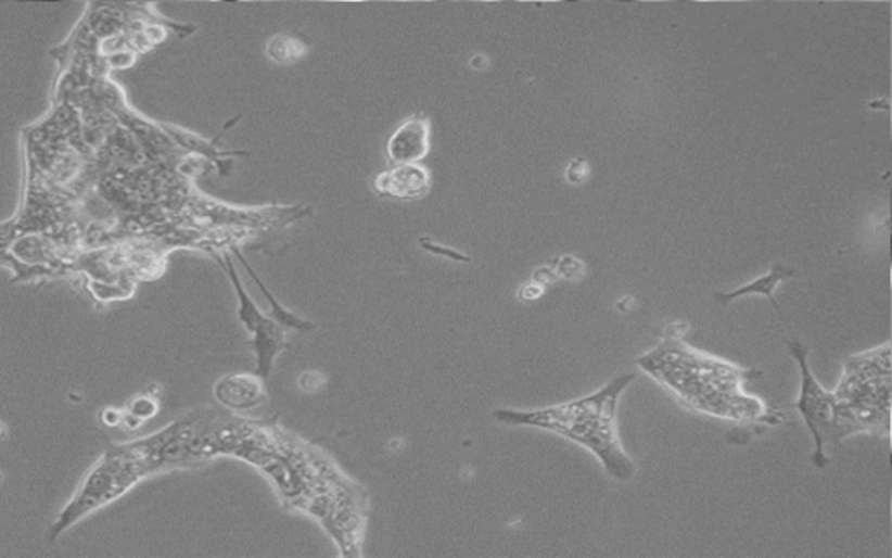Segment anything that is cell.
Here are the masks:
<instances>
[{"label":"cell","instance_id":"cell-9","mask_svg":"<svg viewBox=\"0 0 892 558\" xmlns=\"http://www.w3.org/2000/svg\"><path fill=\"white\" fill-rule=\"evenodd\" d=\"M213 395L224 407L246 413L266 402V381L257 373H229L218 379Z\"/></svg>","mask_w":892,"mask_h":558},{"label":"cell","instance_id":"cell-1","mask_svg":"<svg viewBox=\"0 0 892 558\" xmlns=\"http://www.w3.org/2000/svg\"><path fill=\"white\" fill-rule=\"evenodd\" d=\"M636 364L692 413L724 421L773 424L781 421L782 416H774L773 408L742 390L748 379L762 373L699 353L678 335L664 339L655 350L636 359Z\"/></svg>","mask_w":892,"mask_h":558},{"label":"cell","instance_id":"cell-12","mask_svg":"<svg viewBox=\"0 0 892 558\" xmlns=\"http://www.w3.org/2000/svg\"><path fill=\"white\" fill-rule=\"evenodd\" d=\"M307 53H309V46L286 34H278L267 40V60L276 65H293L304 60Z\"/></svg>","mask_w":892,"mask_h":558},{"label":"cell","instance_id":"cell-18","mask_svg":"<svg viewBox=\"0 0 892 558\" xmlns=\"http://www.w3.org/2000/svg\"><path fill=\"white\" fill-rule=\"evenodd\" d=\"M102 419L105 424L117 426L123 422V414L115 410V408H106L105 413L102 414Z\"/></svg>","mask_w":892,"mask_h":558},{"label":"cell","instance_id":"cell-8","mask_svg":"<svg viewBox=\"0 0 892 558\" xmlns=\"http://www.w3.org/2000/svg\"><path fill=\"white\" fill-rule=\"evenodd\" d=\"M373 191L393 200H420L431 189V174L422 164H393L373 178Z\"/></svg>","mask_w":892,"mask_h":558},{"label":"cell","instance_id":"cell-2","mask_svg":"<svg viewBox=\"0 0 892 558\" xmlns=\"http://www.w3.org/2000/svg\"><path fill=\"white\" fill-rule=\"evenodd\" d=\"M635 379V373H623L592 395L531 413L500 408L494 413L495 421L531 426L563 436L597 457L612 479L627 482L635 477L636 466L621 442L617 405L624 390Z\"/></svg>","mask_w":892,"mask_h":558},{"label":"cell","instance_id":"cell-7","mask_svg":"<svg viewBox=\"0 0 892 558\" xmlns=\"http://www.w3.org/2000/svg\"><path fill=\"white\" fill-rule=\"evenodd\" d=\"M431 149V121L424 114H416L403 121L394 129L385 145L391 164H420Z\"/></svg>","mask_w":892,"mask_h":558},{"label":"cell","instance_id":"cell-10","mask_svg":"<svg viewBox=\"0 0 892 558\" xmlns=\"http://www.w3.org/2000/svg\"><path fill=\"white\" fill-rule=\"evenodd\" d=\"M791 276H795V269L785 266V264H774L769 272L760 278L753 279L751 283L744 284L741 289L734 290V292H718L715 293V301L722 306H730L736 299L747 297V295H764L773 302L776 310H779L778 301L774 297V290L782 281H787Z\"/></svg>","mask_w":892,"mask_h":558},{"label":"cell","instance_id":"cell-13","mask_svg":"<svg viewBox=\"0 0 892 558\" xmlns=\"http://www.w3.org/2000/svg\"><path fill=\"white\" fill-rule=\"evenodd\" d=\"M157 414V402L151 396H138L128 407V414L123 417V421H135V428H140L142 422L149 421Z\"/></svg>","mask_w":892,"mask_h":558},{"label":"cell","instance_id":"cell-14","mask_svg":"<svg viewBox=\"0 0 892 558\" xmlns=\"http://www.w3.org/2000/svg\"><path fill=\"white\" fill-rule=\"evenodd\" d=\"M324 384H327V377L318 370H307L298 377V388L304 393H318L319 390H323Z\"/></svg>","mask_w":892,"mask_h":558},{"label":"cell","instance_id":"cell-3","mask_svg":"<svg viewBox=\"0 0 892 558\" xmlns=\"http://www.w3.org/2000/svg\"><path fill=\"white\" fill-rule=\"evenodd\" d=\"M146 477L145 468L128 443H109L49 529V543H54L63 532L89 515L123 497Z\"/></svg>","mask_w":892,"mask_h":558},{"label":"cell","instance_id":"cell-19","mask_svg":"<svg viewBox=\"0 0 892 558\" xmlns=\"http://www.w3.org/2000/svg\"><path fill=\"white\" fill-rule=\"evenodd\" d=\"M488 65H490V62H488L485 54H474L473 59L469 60V67L476 72L485 71Z\"/></svg>","mask_w":892,"mask_h":558},{"label":"cell","instance_id":"cell-16","mask_svg":"<svg viewBox=\"0 0 892 558\" xmlns=\"http://www.w3.org/2000/svg\"><path fill=\"white\" fill-rule=\"evenodd\" d=\"M420 243H422V246H424L425 250H429V252L436 253V255H443V257L454 258V261H469V258L466 257V255H460V253L457 252V250L445 249V246H442V244L431 243V241L424 240L420 241Z\"/></svg>","mask_w":892,"mask_h":558},{"label":"cell","instance_id":"cell-4","mask_svg":"<svg viewBox=\"0 0 892 558\" xmlns=\"http://www.w3.org/2000/svg\"><path fill=\"white\" fill-rule=\"evenodd\" d=\"M790 353L797 359L800 367V396L793 407L802 414L808 431L814 436V454L811 461L817 468H825L830 459L826 457V445H839V433H837V398L833 393L826 391L813 370L808 367V347L799 339H791L788 342Z\"/></svg>","mask_w":892,"mask_h":558},{"label":"cell","instance_id":"cell-17","mask_svg":"<svg viewBox=\"0 0 892 558\" xmlns=\"http://www.w3.org/2000/svg\"><path fill=\"white\" fill-rule=\"evenodd\" d=\"M540 293H543V287H540L537 281H532V283L523 287L522 292H520V297H522L523 301H534V299L540 297Z\"/></svg>","mask_w":892,"mask_h":558},{"label":"cell","instance_id":"cell-11","mask_svg":"<svg viewBox=\"0 0 892 558\" xmlns=\"http://www.w3.org/2000/svg\"><path fill=\"white\" fill-rule=\"evenodd\" d=\"M232 250H234L235 257H238V261L241 262V266H243L244 269L247 270V275L252 276L253 281L257 283L258 289H260V292L264 293V297H266L267 302H269L270 318L275 319L276 324H279L281 325V327L286 328V330H298V332H313L314 328H316V325H314L313 321H309V319L301 318V316L295 315V313H292V310L286 309V307H284L283 304H281V302H279L278 299H276L275 295H272V293L269 292V289H267L266 284H264V281H262V279L258 278V275L257 272H255V269H253V267L250 266V262H247L246 258H244L243 252H241V250H239L238 246H232Z\"/></svg>","mask_w":892,"mask_h":558},{"label":"cell","instance_id":"cell-5","mask_svg":"<svg viewBox=\"0 0 892 558\" xmlns=\"http://www.w3.org/2000/svg\"><path fill=\"white\" fill-rule=\"evenodd\" d=\"M891 342L851 356L844 362V373L837 390V402L891 410Z\"/></svg>","mask_w":892,"mask_h":558},{"label":"cell","instance_id":"cell-6","mask_svg":"<svg viewBox=\"0 0 892 558\" xmlns=\"http://www.w3.org/2000/svg\"><path fill=\"white\" fill-rule=\"evenodd\" d=\"M224 267L229 272L230 283L234 287L235 295H238L239 321L252 335L250 344H252L253 353L257 356V370H255V373L260 376L264 381H267L272 368H275L276 358L290 346V335H288L286 328L276 324L275 319L264 315L258 309L255 301L250 297V293L244 289L243 281L239 278L234 262L230 261L229 253H226V257H224Z\"/></svg>","mask_w":892,"mask_h":558},{"label":"cell","instance_id":"cell-20","mask_svg":"<svg viewBox=\"0 0 892 558\" xmlns=\"http://www.w3.org/2000/svg\"><path fill=\"white\" fill-rule=\"evenodd\" d=\"M5 431H8V428H5L4 422L0 421V439H2V436H5Z\"/></svg>","mask_w":892,"mask_h":558},{"label":"cell","instance_id":"cell-15","mask_svg":"<svg viewBox=\"0 0 892 558\" xmlns=\"http://www.w3.org/2000/svg\"><path fill=\"white\" fill-rule=\"evenodd\" d=\"M589 174V166L588 163L584 160H574L570 163L569 169H566V178H569V182L572 183H581L588 178Z\"/></svg>","mask_w":892,"mask_h":558}]
</instances>
